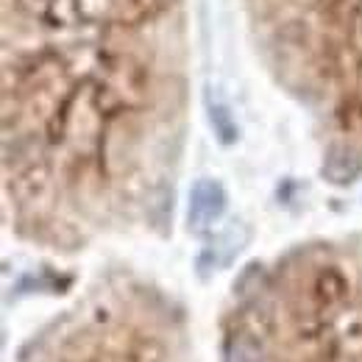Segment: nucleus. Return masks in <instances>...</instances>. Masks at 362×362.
<instances>
[{"label": "nucleus", "mask_w": 362, "mask_h": 362, "mask_svg": "<svg viewBox=\"0 0 362 362\" xmlns=\"http://www.w3.org/2000/svg\"><path fill=\"white\" fill-rule=\"evenodd\" d=\"M226 209V192L218 181H195L189 192V226L195 231H206Z\"/></svg>", "instance_id": "nucleus-1"}, {"label": "nucleus", "mask_w": 362, "mask_h": 362, "mask_svg": "<svg viewBox=\"0 0 362 362\" xmlns=\"http://www.w3.org/2000/svg\"><path fill=\"white\" fill-rule=\"evenodd\" d=\"M226 362H265L262 343L254 334H234L226 346Z\"/></svg>", "instance_id": "nucleus-3"}, {"label": "nucleus", "mask_w": 362, "mask_h": 362, "mask_svg": "<svg viewBox=\"0 0 362 362\" xmlns=\"http://www.w3.org/2000/svg\"><path fill=\"white\" fill-rule=\"evenodd\" d=\"M362 170V159L357 151L351 148H332L326 153V162H323V176L332 181V184H349L360 176Z\"/></svg>", "instance_id": "nucleus-2"}]
</instances>
